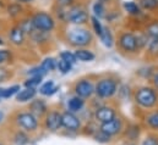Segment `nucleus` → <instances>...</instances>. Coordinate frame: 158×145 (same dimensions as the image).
I'll use <instances>...</instances> for the list:
<instances>
[{"instance_id": "nucleus-1", "label": "nucleus", "mask_w": 158, "mask_h": 145, "mask_svg": "<svg viewBox=\"0 0 158 145\" xmlns=\"http://www.w3.org/2000/svg\"><path fill=\"white\" fill-rule=\"evenodd\" d=\"M132 98L135 104L145 111H151L158 106V90L152 85H141L136 88Z\"/></svg>"}, {"instance_id": "nucleus-2", "label": "nucleus", "mask_w": 158, "mask_h": 145, "mask_svg": "<svg viewBox=\"0 0 158 145\" xmlns=\"http://www.w3.org/2000/svg\"><path fill=\"white\" fill-rule=\"evenodd\" d=\"M65 40L76 49L87 48L93 43V34L88 28L83 26L71 25L65 31Z\"/></svg>"}, {"instance_id": "nucleus-3", "label": "nucleus", "mask_w": 158, "mask_h": 145, "mask_svg": "<svg viewBox=\"0 0 158 145\" xmlns=\"http://www.w3.org/2000/svg\"><path fill=\"white\" fill-rule=\"evenodd\" d=\"M119 92V80L115 77L104 76L94 83V95L99 100H110Z\"/></svg>"}, {"instance_id": "nucleus-4", "label": "nucleus", "mask_w": 158, "mask_h": 145, "mask_svg": "<svg viewBox=\"0 0 158 145\" xmlns=\"http://www.w3.org/2000/svg\"><path fill=\"white\" fill-rule=\"evenodd\" d=\"M15 123L16 126L26 132V133H35L38 131L40 127V118L37 116H35L32 112L30 111H21L17 112L15 115Z\"/></svg>"}, {"instance_id": "nucleus-5", "label": "nucleus", "mask_w": 158, "mask_h": 145, "mask_svg": "<svg viewBox=\"0 0 158 145\" xmlns=\"http://www.w3.org/2000/svg\"><path fill=\"white\" fill-rule=\"evenodd\" d=\"M89 18L88 11L80 5H73L65 10V21L73 26H83L88 23Z\"/></svg>"}, {"instance_id": "nucleus-6", "label": "nucleus", "mask_w": 158, "mask_h": 145, "mask_svg": "<svg viewBox=\"0 0 158 145\" xmlns=\"http://www.w3.org/2000/svg\"><path fill=\"white\" fill-rule=\"evenodd\" d=\"M117 45H118L119 50L124 54H136L139 53V46H137V41H136V36L135 33L130 32V31H123L120 32L117 39Z\"/></svg>"}, {"instance_id": "nucleus-7", "label": "nucleus", "mask_w": 158, "mask_h": 145, "mask_svg": "<svg viewBox=\"0 0 158 145\" xmlns=\"http://www.w3.org/2000/svg\"><path fill=\"white\" fill-rule=\"evenodd\" d=\"M32 23H33V27L36 31L42 32V33H48V32H52L54 28H55V20L54 17L48 14V12H44V11H38L36 12L33 16H32Z\"/></svg>"}, {"instance_id": "nucleus-8", "label": "nucleus", "mask_w": 158, "mask_h": 145, "mask_svg": "<svg viewBox=\"0 0 158 145\" xmlns=\"http://www.w3.org/2000/svg\"><path fill=\"white\" fill-rule=\"evenodd\" d=\"M73 90L76 96L83 100H88L94 95V82L89 77H82L74 83Z\"/></svg>"}, {"instance_id": "nucleus-9", "label": "nucleus", "mask_w": 158, "mask_h": 145, "mask_svg": "<svg viewBox=\"0 0 158 145\" xmlns=\"http://www.w3.org/2000/svg\"><path fill=\"white\" fill-rule=\"evenodd\" d=\"M124 129H125V122H124V118L119 115L115 116L113 120L99 124V131L103 132L104 134L109 135L110 138L121 135Z\"/></svg>"}, {"instance_id": "nucleus-10", "label": "nucleus", "mask_w": 158, "mask_h": 145, "mask_svg": "<svg viewBox=\"0 0 158 145\" xmlns=\"http://www.w3.org/2000/svg\"><path fill=\"white\" fill-rule=\"evenodd\" d=\"M61 123H63V128L73 134H77L82 131L83 123L81 117L77 116L76 113L69 112V111H64L61 112Z\"/></svg>"}, {"instance_id": "nucleus-11", "label": "nucleus", "mask_w": 158, "mask_h": 145, "mask_svg": "<svg viewBox=\"0 0 158 145\" xmlns=\"http://www.w3.org/2000/svg\"><path fill=\"white\" fill-rule=\"evenodd\" d=\"M118 116V110L112 104H102L93 110V120L96 123H106Z\"/></svg>"}, {"instance_id": "nucleus-12", "label": "nucleus", "mask_w": 158, "mask_h": 145, "mask_svg": "<svg viewBox=\"0 0 158 145\" xmlns=\"http://www.w3.org/2000/svg\"><path fill=\"white\" fill-rule=\"evenodd\" d=\"M44 128L50 133H56L63 128L61 112L59 110H49L44 116Z\"/></svg>"}, {"instance_id": "nucleus-13", "label": "nucleus", "mask_w": 158, "mask_h": 145, "mask_svg": "<svg viewBox=\"0 0 158 145\" xmlns=\"http://www.w3.org/2000/svg\"><path fill=\"white\" fill-rule=\"evenodd\" d=\"M28 111L32 112L38 118H40L47 115V112L49 111V108H48V104L43 99H33L28 105Z\"/></svg>"}, {"instance_id": "nucleus-14", "label": "nucleus", "mask_w": 158, "mask_h": 145, "mask_svg": "<svg viewBox=\"0 0 158 145\" xmlns=\"http://www.w3.org/2000/svg\"><path fill=\"white\" fill-rule=\"evenodd\" d=\"M66 106H68V110H66V111L77 115V113L83 111L85 106H86V100L81 99V98L76 96V95H74V96H71V98L68 100Z\"/></svg>"}, {"instance_id": "nucleus-15", "label": "nucleus", "mask_w": 158, "mask_h": 145, "mask_svg": "<svg viewBox=\"0 0 158 145\" xmlns=\"http://www.w3.org/2000/svg\"><path fill=\"white\" fill-rule=\"evenodd\" d=\"M25 38H26V34L20 26H15L9 31V39L16 46L22 45L25 43Z\"/></svg>"}, {"instance_id": "nucleus-16", "label": "nucleus", "mask_w": 158, "mask_h": 145, "mask_svg": "<svg viewBox=\"0 0 158 145\" xmlns=\"http://www.w3.org/2000/svg\"><path fill=\"white\" fill-rule=\"evenodd\" d=\"M143 122L148 129L153 132H158V110L147 111V113L143 117Z\"/></svg>"}, {"instance_id": "nucleus-17", "label": "nucleus", "mask_w": 158, "mask_h": 145, "mask_svg": "<svg viewBox=\"0 0 158 145\" xmlns=\"http://www.w3.org/2000/svg\"><path fill=\"white\" fill-rule=\"evenodd\" d=\"M140 133H141V128L137 124H130L129 127H125V129L123 132V134L125 135V138L129 143L136 142L140 138Z\"/></svg>"}, {"instance_id": "nucleus-18", "label": "nucleus", "mask_w": 158, "mask_h": 145, "mask_svg": "<svg viewBox=\"0 0 158 145\" xmlns=\"http://www.w3.org/2000/svg\"><path fill=\"white\" fill-rule=\"evenodd\" d=\"M36 94H37V89H30V88L21 89L16 94V101L17 103H30L35 99Z\"/></svg>"}, {"instance_id": "nucleus-19", "label": "nucleus", "mask_w": 158, "mask_h": 145, "mask_svg": "<svg viewBox=\"0 0 158 145\" xmlns=\"http://www.w3.org/2000/svg\"><path fill=\"white\" fill-rule=\"evenodd\" d=\"M76 60L77 61H82V62H91L96 59V55L93 51H91L87 48H81V49H76L74 51Z\"/></svg>"}, {"instance_id": "nucleus-20", "label": "nucleus", "mask_w": 158, "mask_h": 145, "mask_svg": "<svg viewBox=\"0 0 158 145\" xmlns=\"http://www.w3.org/2000/svg\"><path fill=\"white\" fill-rule=\"evenodd\" d=\"M58 90V87L55 85L53 79H49L47 82H44L40 87V93L44 96H52L53 94H55Z\"/></svg>"}, {"instance_id": "nucleus-21", "label": "nucleus", "mask_w": 158, "mask_h": 145, "mask_svg": "<svg viewBox=\"0 0 158 145\" xmlns=\"http://www.w3.org/2000/svg\"><path fill=\"white\" fill-rule=\"evenodd\" d=\"M99 39H101L102 44H103L106 48H112V46L115 44V40H114L113 33H112V32H110V29H109V28H107V27H104L103 33L101 34Z\"/></svg>"}, {"instance_id": "nucleus-22", "label": "nucleus", "mask_w": 158, "mask_h": 145, "mask_svg": "<svg viewBox=\"0 0 158 145\" xmlns=\"http://www.w3.org/2000/svg\"><path fill=\"white\" fill-rule=\"evenodd\" d=\"M12 142L15 145H27L30 143V135H28V133L19 129L17 132H15V134L12 137Z\"/></svg>"}, {"instance_id": "nucleus-23", "label": "nucleus", "mask_w": 158, "mask_h": 145, "mask_svg": "<svg viewBox=\"0 0 158 145\" xmlns=\"http://www.w3.org/2000/svg\"><path fill=\"white\" fill-rule=\"evenodd\" d=\"M123 6H124V10L130 16H139V15H141V7L135 1H125Z\"/></svg>"}, {"instance_id": "nucleus-24", "label": "nucleus", "mask_w": 158, "mask_h": 145, "mask_svg": "<svg viewBox=\"0 0 158 145\" xmlns=\"http://www.w3.org/2000/svg\"><path fill=\"white\" fill-rule=\"evenodd\" d=\"M92 12H93V16L97 17L98 20H101V18H103V17H107L106 4L99 2V1H96V2L92 5Z\"/></svg>"}, {"instance_id": "nucleus-25", "label": "nucleus", "mask_w": 158, "mask_h": 145, "mask_svg": "<svg viewBox=\"0 0 158 145\" xmlns=\"http://www.w3.org/2000/svg\"><path fill=\"white\" fill-rule=\"evenodd\" d=\"M40 67L44 74L48 72H52V71H54V70L56 69V60L53 59V57H47V59H44V60L42 61Z\"/></svg>"}, {"instance_id": "nucleus-26", "label": "nucleus", "mask_w": 158, "mask_h": 145, "mask_svg": "<svg viewBox=\"0 0 158 145\" xmlns=\"http://www.w3.org/2000/svg\"><path fill=\"white\" fill-rule=\"evenodd\" d=\"M145 34L150 39H158V21H152L145 27Z\"/></svg>"}, {"instance_id": "nucleus-27", "label": "nucleus", "mask_w": 158, "mask_h": 145, "mask_svg": "<svg viewBox=\"0 0 158 145\" xmlns=\"http://www.w3.org/2000/svg\"><path fill=\"white\" fill-rule=\"evenodd\" d=\"M146 54L150 57H158V39H150L146 46Z\"/></svg>"}, {"instance_id": "nucleus-28", "label": "nucleus", "mask_w": 158, "mask_h": 145, "mask_svg": "<svg viewBox=\"0 0 158 145\" xmlns=\"http://www.w3.org/2000/svg\"><path fill=\"white\" fill-rule=\"evenodd\" d=\"M89 21H91V26H92V29H93L94 34L97 37H101V34L103 33V29H104V26L102 25L101 20H98L94 16H91Z\"/></svg>"}, {"instance_id": "nucleus-29", "label": "nucleus", "mask_w": 158, "mask_h": 145, "mask_svg": "<svg viewBox=\"0 0 158 145\" xmlns=\"http://www.w3.org/2000/svg\"><path fill=\"white\" fill-rule=\"evenodd\" d=\"M141 7V10H146V11H153L158 9V0H139L137 2Z\"/></svg>"}, {"instance_id": "nucleus-30", "label": "nucleus", "mask_w": 158, "mask_h": 145, "mask_svg": "<svg viewBox=\"0 0 158 145\" xmlns=\"http://www.w3.org/2000/svg\"><path fill=\"white\" fill-rule=\"evenodd\" d=\"M20 90H21V87H20L19 84H14V85H10V87H7V88H4L1 99H9V98L16 95Z\"/></svg>"}, {"instance_id": "nucleus-31", "label": "nucleus", "mask_w": 158, "mask_h": 145, "mask_svg": "<svg viewBox=\"0 0 158 145\" xmlns=\"http://www.w3.org/2000/svg\"><path fill=\"white\" fill-rule=\"evenodd\" d=\"M42 79H43V77H40V76H33V77L27 78L25 82V88L37 89V87H40L42 83Z\"/></svg>"}, {"instance_id": "nucleus-32", "label": "nucleus", "mask_w": 158, "mask_h": 145, "mask_svg": "<svg viewBox=\"0 0 158 145\" xmlns=\"http://www.w3.org/2000/svg\"><path fill=\"white\" fill-rule=\"evenodd\" d=\"M97 143H99V144H109L110 142H112V139L113 138H110L109 135H107V134H104L103 132H101L99 129L93 134V137H92Z\"/></svg>"}, {"instance_id": "nucleus-33", "label": "nucleus", "mask_w": 158, "mask_h": 145, "mask_svg": "<svg viewBox=\"0 0 158 145\" xmlns=\"http://www.w3.org/2000/svg\"><path fill=\"white\" fill-rule=\"evenodd\" d=\"M21 12H22V6L19 2H14L7 6V14L11 17H17L21 15Z\"/></svg>"}, {"instance_id": "nucleus-34", "label": "nucleus", "mask_w": 158, "mask_h": 145, "mask_svg": "<svg viewBox=\"0 0 158 145\" xmlns=\"http://www.w3.org/2000/svg\"><path fill=\"white\" fill-rule=\"evenodd\" d=\"M19 26L22 28V31L25 32V34H26V33H27V34H32V33L36 31L35 27H33V23H32V20H31V18L23 20Z\"/></svg>"}, {"instance_id": "nucleus-35", "label": "nucleus", "mask_w": 158, "mask_h": 145, "mask_svg": "<svg viewBox=\"0 0 158 145\" xmlns=\"http://www.w3.org/2000/svg\"><path fill=\"white\" fill-rule=\"evenodd\" d=\"M60 59L64 60V61H66V62H69V64H71V65H75V64L77 62L75 54H74L73 51H69V50L61 51V53H60Z\"/></svg>"}, {"instance_id": "nucleus-36", "label": "nucleus", "mask_w": 158, "mask_h": 145, "mask_svg": "<svg viewBox=\"0 0 158 145\" xmlns=\"http://www.w3.org/2000/svg\"><path fill=\"white\" fill-rule=\"evenodd\" d=\"M56 69L59 70V72L61 73V74H68V73L71 71L73 65L60 59L59 61H56Z\"/></svg>"}, {"instance_id": "nucleus-37", "label": "nucleus", "mask_w": 158, "mask_h": 145, "mask_svg": "<svg viewBox=\"0 0 158 145\" xmlns=\"http://www.w3.org/2000/svg\"><path fill=\"white\" fill-rule=\"evenodd\" d=\"M135 36H136V41H137L139 50H140V49H143V48H146V46H147L150 38L145 34V32H140L139 34H135Z\"/></svg>"}, {"instance_id": "nucleus-38", "label": "nucleus", "mask_w": 158, "mask_h": 145, "mask_svg": "<svg viewBox=\"0 0 158 145\" xmlns=\"http://www.w3.org/2000/svg\"><path fill=\"white\" fill-rule=\"evenodd\" d=\"M11 60H12V54H11L10 50H6V49L0 50V65L7 64Z\"/></svg>"}, {"instance_id": "nucleus-39", "label": "nucleus", "mask_w": 158, "mask_h": 145, "mask_svg": "<svg viewBox=\"0 0 158 145\" xmlns=\"http://www.w3.org/2000/svg\"><path fill=\"white\" fill-rule=\"evenodd\" d=\"M141 145H158V135L156 134H147L142 140Z\"/></svg>"}, {"instance_id": "nucleus-40", "label": "nucleus", "mask_w": 158, "mask_h": 145, "mask_svg": "<svg viewBox=\"0 0 158 145\" xmlns=\"http://www.w3.org/2000/svg\"><path fill=\"white\" fill-rule=\"evenodd\" d=\"M73 1L74 0H55V2L59 5V7L61 9H68L70 6H73Z\"/></svg>"}, {"instance_id": "nucleus-41", "label": "nucleus", "mask_w": 158, "mask_h": 145, "mask_svg": "<svg viewBox=\"0 0 158 145\" xmlns=\"http://www.w3.org/2000/svg\"><path fill=\"white\" fill-rule=\"evenodd\" d=\"M151 83H152V87L158 90V70L157 71H155V72L152 73V76H151Z\"/></svg>"}, {"instance_id": "nucleus-42", "label": "nucleus", "mask_w": 158, "mask_h": 145, "mask_svg": "<svg viewBox=\"0 0 158 145\" xmlns=\"http://www.w3.org/2000/svg\"><path fill=\"white\" fill-rule=\"evenodd\" d=\"M10 77V72L5 69H0V82H5L7 80V78Z\"/></svg>"}, {"instance_id": "nucleus-43", "label": "nucleus", "mask_w": 158, "mask_h": 145, "mask_svg": "<svg viewBox=\"0 0 158 145\" xmlns=\"http://www.w3.org/2000/svg\"><path fill=\"white\" fill-rule=\"evenodd\" d=\"M97 1H99V2H103V4H107V2H110L112 0H97Z\"/></svg>"}, {"instance_id": "nucleus-44", "label": "nucleus", "mask_w": 158, "mask_h": 145, "mask_svg": "<svg viewBox=\"0 0 158 145\" xmlns=\"http://www.w3.org/2000/svg\"><path fill=\"white\" fill-rule=\"evenodd\" d=\"M2 120H4V113H2L1 111H0V122H1Z\"/></svg>"}, {"instance_id": "nucleus-45", "label": "nucleus", "mask_w": 158, "mask_h": 145, "mask_svg": "<svg viewBox=\"0 0 158 145\" xmlns=\"http://www.w3.org/2000/svg\"><path fill=\"white\" fill-rule=\"evenodd\" d=\"M17 1H20V2H30L32 0H17Z\"/></svg>"}, {"instance_id": "nucleus-46", "label": "nucleus", "mask_w": 158, "mask_h": 145, "mask_svg": "<svg viewBox=\"0 0 158 145\" xmlns=\"http://www.w3.org/2000/svg\"><path fill=\"white\" fill-rule=\"evenodd\" d=\"M2 92H4V88H0V99H1V95H2Z\"/></svg>"}, {"instance_id": "nucleus-47", "label": "nucleus", "mask_w": 158, "mask_h": 145, "mask_svg": "<svg viewBox=\"0 0 158 145\" xmlns=\"http://www.w3.org/2000/svg\"><path fill=\"white\" fill-rule=\"evenodd\" d=\"M0 45H4V40L0 38Z\"/></svg>"}, {"instance_id": "nucleus-48", "label": "nucleus", "mask_w": 158, "mask_h": 145, "mask_svg": "<svg viewBox=\"0 0 158 145\" xmlns=\"http://www.w3.org/2000/svg\"><path fill=\"white\" fill-rule=\"evenodd\" d=\"M124 145H135V144H134V143H129V142H127V143H125Z\"/></svg>"}, {"instance_id": "nucleus-49", "label": "nucleus", "mask_w": 158, "mask_h": 145, "mask_svg": "<svg viewBox=\"0 0 158 145\" xmlns=\"http://www.w3.org/2000/svg\"><path fill=\"white\" fill-rule=\"evenodd\" d=\"M0 145H2V144H0Z\"/></svg>"}]
</instances>
